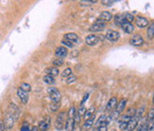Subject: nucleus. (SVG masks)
<instances>
[{"instance_id": "393cba45", "label": "nucleus", "mask_w": 154, "mask_h": 131, "mask_svg": "<svg viewBox=\"0 0 154 131\" xmlns=\"http://www.w3.org/2000/svg\"><path fill=\"white\" fill-rule=\"evenodd\" d=\"M43 81L46 83V84H48L50 86H52V85H54L55 84V80L53 77L50 76V75H45L43 77Z\"/></svg>"}, {"instance_id": "412c9836", "label": "nucleus", "mask_w": 154, "mask_h": 131, "mask_svg": "<svg viewBox=\"0 0 154 131\" xmlns=\"http://www.w3.org/2000/svg\"><path fill=\"white\" fill-rule=\"evenodd\" d=\"M45 72L47 75H50L51 77H55L59 74V70L55 67H50V68H47L45 69Z\"/></svg>"}, {"instance_id": "bb28decb", "label": "nucleus", "mask_w": 154, "mask_h": 131, "mask_svg": "<svg viewBox=\"0 0 154 131\" xmlns=\"http://www.w3.org/2000/svg\"><path fill=\"white\" fill-rule=\"evenodd\" d=\"M19 88H20V89H22L23 91L27 92V93H29V91L32 90V87L29 86V84H28V83H22Z\"/></svg>"}, {"instance_id": "ea45409f", "label": "nucleus", "mask_w": 154, "mask_h": 131, "mask_svg": "<svg viewBox=\"0 0 154 131\" xmlns=\"http://www.w3.org/2000/svg\"><path fill=\"white\" fill-rule=\"evenodd\" d=\"M21 131H31V128H29V123H23L22 126H21Z\"/></svg>"}, {"instance_id": "c03bdc74", "label": "nucleus", "mask_w": 154, "mask_h": 131, "mask_svg": "<svg viewBox=\"0 0 154 131\" xmlns=\"http://www.w3.org/2000/svg\"><path fill=\"white\" fill-rule=\"evenodd\" d=\"M0 131H6V127L4 126V123L1 120H0Z\"/></svg>"}, {"instance_id": "79ce46f5", "label": "nucleus", "mask_w": 154, "mask_h": 131, "mask_svg": "<svg viewBox=\"0 0 154 131\" xmlns=\"http://www.w3.org/2000/svg\"><path fill=\"white\" fill-rule=\"evenodd\" d=\"M80 3H85V4H87V5H91V4H95V3H97V1H95V0H83V1H81Z\"/></svg>"}, {"instance_id": "4c0bfd02", "label": "nucleus", "mask_w": 154, "mask_h": 131, "mask_svg": "<svg viewBox=\"0 0 154 131\" xmlns=\"http://www.w3.org/2000/svg\"><path fill=\"white\" fill-rule=\"evenodd\" d=\"M147 123V131H154V121L146 122Z\"/></svg>"}, {"instance_id": "a19ab883", "label": "nucleus", "mask_w": 154, "mask_h": 131, "mask_svg": "<svg viewBox=\"0 0 154 131\" xmlns=\"http://www.w3.org/2000/svg\"><path fill=\"white\" fill-rule=\"evenodd\" d=\"M62 44H63L64 46L68 47H73V44H72V43H70L69 41H67V40H63V41H62Z\"/></svg>"}, {"instance_id": "a878e982", "label": "nucleus", "mask_w": 154, "mask_h": 131, "mask_svg": "<svg viewBox=\"0 0 154 131\" xmlns=\"http://www.w3.org/2000/svg\"><path fill=\"white\" fill-rule=\"evenodd\" d=\"M93 113H94V106H91L90 109H87L86 112H85V114H84L85 120H88V119H91L93 116Z\"/></svg>"}, {"instance_id": "f3484780", "label": "nucleus", "mask_w": 154, "mask_h": 131, "mask_svg": "<svg viewBox=\"0 0 154 131\" xmlns=\"http://www.w3.org/2000/svg\"><path fill=\"white\" fill-rule=\"evenodd\" d=\"M64 38H65V40L69 41L70 43H77V41H78V39H79L78 35H77L76 33H73V32L66 33L64 35Z\"/></svg>"}, {"instance_id": "20e7f679", "label": "nucleus", "mask_w": 154, "mask_h": 131, "mask_svg": "<svg viewBox=\"0 0 154 131\" xmlns=\"http://www.w3.org/2000/svg\"><path fill=\"white\" fill-rule=\"evenodd\" d=\"M65 120H66V112H60L56 117L55 121V128L58 130L64 129V124H65Z\"/></svg>"}, {"instance_id": "4468645a", "label": "nucleus", "mask_w": 154, "mask_h": 131, "mask_svg": "<svg viewBox=\"0 0 154 131\" xmlns=\"http://www.w3.org/2000/svg\"><path fill=\"white\" fill-rule=\"evenodd\" d=\"M74 126H75V121H74V119H72V118H68L67 121L65 122V124H64L65 130H66V131H73Z\"/></svg>"}, {"instance_id": "473e14b6", "label": "nucleus", "mask_w": 154, "mask_h": 131, "mask_svg": "<svg viewBox=\"0 0 154 131\" xmlns=\"http://www.w3.org/2000/svg\"><path fill=\"white\" fill-rule=\"evenodd\" d=\"M76 80H77V77L75 75H70L66 79V82H67V84H72Z\"/></svg>"}, {"instance_id": "39448f33", "label": "nucleus", "mask_w": 154, "mask_h": 131, "mask_svg": "<svg viewBox=\"0 0 154 131\" xmlns=\"http://www.w3.org/2000/svg\"><path fill=\"white\" fill-rule=\"evenodd\" d=\"M129 44L134 47H141L144 44V39L140 34H133L129 39Z\"/></svg>"}, {"instance_id": "aec40b11", "label": "nucleus", "mask_w": 154, "mask_h": 131, "mask_svg": "<svg viewBox=\"0 0 154 131\" xmlns=\"http://www.w3.org/2000/svg\"><path fill=\"white\" fill-rule=\"evenodd\" d=\"M106 126V115H101L98 118V120L96 121V123H94V126H95L96 129L98 127H100V126Z\"/></svg>"}, {"instance_id": "2f4dec72", "label": "nucleus", "mask_w": 154, "mask_h": 131, "mask_svg": "<svg viewBox=\"0 0 154 131\" xmlns=\"http://www.w3.org/2000/svg\"><path fill=\"white\" fill-rule=\"evenodd\" d=\"M75 114H76V109H75L74 106H72V108H69V112H68V118H72V119H74Z\"/></svg>"}, {"instance_id": "0eeeda50", "label": "nucleus", "mask_w": 154, "mask_h": 131, "mask_svg": "<svg viewBox=\"0 0 154 131\" xmlns=\"http://www.w3.org/2000/svg\"><path fill=\"white\" fill-rule=\"evenodd\" d=\"M51 117H46L45 119H43V121H41L39 123V130L40 131H47L50 126H51Z\"/></svg>"}, {"instance_id": "dca6fc26", "label": "nucleus", "mask_w": 154, "mask_h": 131, "mask_svg": "<svg viewBox=\"0 0 154 131\" xmlns=\"http://www.w3.org/2000/svg\"><path fill=\"white\" fill-rule=\"evenodd\" d=\"M129 120H130V117H128L127 115H124V116L120 117V119H119V128L121 130H126L127 124H128Z\"/></svg>"}, {"instance_id": "4be33fe9", "label": "nucleus", "mask_w": 154, "mask_h": 131, "mask_svg": "<svg viewBox=\"0 0 154 131\" xmlns=\"http://www.w3.org/2000/svg\"><path fill=\"white\" fill-rule=\"evenodd\" d=\"M93 121H94V116H92L91 119H88V120H86V122L84 123V124H83V126H82V130L88 131V129H91L92 127Z\"/></svg>"}, {"instance_id": "f704fd0d", "label": "nucleus", "mask_w": 154, "mask_h": 131, "mask_svg": "<svg viewBox=\"0 0 154 131\" xmlns=\"http://www.w3.org/2000/svg\"><path fill=\"white\" fill-rule=\"evenodd\" d=\"M149 121H154V110L153 109H150L149 114H147L146 122H149Z\"/></svg>"}, {"instance_id": "49530a36", "label": "nucleus", "mask_w": 154, "mask_h": 131, "mask_svg": "<svg viewBox=\"0 0 154 131\" xmlns=\"http://www.w3.org/2000/svg\"><path fill=\"white\" fill-rule=\"evenodd\" d=\"M31 131H38V127H35V126H33V127L31 129Z\"/></svg>"}, {"instance_id": "423d86ee", "label": "nucleus", "mask_w": 154, "mask_h": 131, "mask_svg": "<svg viewBox=\"0 0 154 131\" xmlns=\"http://www.w3.org/2000/svg\"><path fill=\"white\" fill-rule=\"evenodd\" d=\"M106 38L109 41H110V42H117L120 38V33L116 31L109 29V31H108L106 33Z\"/></svg>"}, {"instance_id": "1a4fd4ad", "label": "nucleus", "mask_w": 154, "mask_h": 131, "mask_svg": "<svg viewBox=\"0 0 154 131\" xmlns=\"http://www.w3.org/2000/svg\"><path fill=\"white\" fill-rule=\"evenodd\" d=\"M85 42L88 46H95L99 42V37L95 34H90L86 37Z\"/></svg>"}, {"instance_id": "37998d69", "label": "nucleus", "mask_w": 154, "mask_h": 131, "mask_svg": "<svg viewBox=\"0 0 154 131\" xmlns=\"http://www.w3.org/2000/svg\"><path fill=\"white\" fill-rule=\"evenodd\" d=\"M90 97V94L88 93H86L85 94V96H84V98H83V100H82V102H81V105H84V104H85V102L87 101V99Z\"/></svg>"}, {"instance_id": "cd10ccee", "label": "nucleus", "mask_w": 154, "mask_h": 131, "mask_svg": "<svg viewBox=\"0 0 154 131\" xmlns=\"http://www.w3.org/2000/svg\"><path fill=\"white\" fill-rule=\"evenodd\" d=\"M153 36H154V24L152 23L149 26V29H147V37L149 39H153Z\"/></svg>"}, {"instance_id": "f257e3e1", "label": "nucleus", "mask_w": 154, "mask_h": 131, "mask_svg": "<svg viewBox=\"0 0 154 131\" xmlns=\"http://www.w3.org/2000/svg\"><path fill=\"white\" fill-rule=\"evenodd\" d=\"M20 114V109L19 108L14 104H10L9 108L7 109L5 115V120H4V126L6 128L11 129L13 128L15 122L18 119V116Z\"/></svg>"}, {"instance_id": "a211bd4d", "label": "nucleus", "mask_w": 154, "mask_h": 131, "mask_svg": "<svg viewBox=\"0 0 154 131\" xmlns=\"http://www.w3.org/2000/svg\"><path fill=\"white\" fill-rule=\"evenodd\" d=\"M127 102H128V100L125 99V98H123L119 103H117V105H116V112H118L120 114V113H122L124 110H125L126 108V105H127Z\"/></svg>"}, {"instance_id": "2eb2a0df", "label": "nucleus", "mask_w": 154, "mask_h": 131, "mask_svg": "<svg viewBox=\"0 0 154 131\" xmlns=\"http://www.w3.org/2000/svg\"><path fill=\"white\" fill-rule=\"evenodd\" d=\"M117 105V98L116 97H111L109 100L108 104H106V109L108 111H114V108H116Z\"/></svg>"}, {"instance_id": "e433bc0d", "label": "nucleus", "mask_w": 154, "mask_h": 131, "mask_svg": "<svg viewBox=\"0 0 154 131\" xmlns=\"http://www.w3.org/2000/svg\"><path fill=\"white\" fill-rule=\"evenodd\" d=\"M86 108H85V105H80V108H79V109H78V112H77V114H78L80 117L82 116V115H84L85 114V112H86Z\"/></svg>"}, {"instance_id": "f03ea898", "label": "nucleus", "mask_w": 154, "mask_h": 131, "mask_svg": "<svg viewBox=\"0 0 154 131\" xmlns=\"http://www.w3.org/2000/svg\"><path fill=\"white\" fill-rule=\"evenodd\" d=\"M48 93H49V96L50 99L52 101L53 104H59L61 101V93L58 89L54 87H48Z\"/></svg>"}, {"instance_id": "b1692460", "label": "nucleus", "mask_w": 154, "mask_h": 131, "mask_svg": "<svg viewBox=\"0 0 154 131\" xmlns=\"http://www.w3.org/2000/svg\"><path fill=\"white\" fill-rule=\"evenodd\" d=\"M119 117H120V114H119V113L116 112V111H112V112H111V114H110L109 117H106V124H109L110 122L116 120V119H119Z\"/></svg>"}, {"instance_id": "6ab92c4d", "label": "nucleus", "mask_w": 154, "mask_h": 131, "mask_svg": "<svg viewBox=\"0 0 154 131\" xmlns=\"http://www.w3.org/2000/svg\"><path fill=\"white\" fill-rule=\"evenodd\" d=\"M112 18H113V15H112V14L109 13V11H103V13L100 14L98 19L102 20V21H104V22H109V21H110Z\"/></svg>"}, {"instance_id": "6e6552de", "label": "nucleus", "mask_w": 154, "mask_h": 131, "mask_svg": "<svg viewBox=\"0 0 154 131\" xmlns=\"http://www.w3.org/2000/svg\"><path fill=\"white\" fill-rule=\"evenodd\" d=\"M138 122H139V119L136 116L131 117V118H130V120L128 121V124H127L126 130L127 131H133L136 128V126H137Z\"/></svg>"}, {"instance_id": "c85d7f7f", "label": "nucleus", "mask_w": 154, "mask_h": 131, "mask_svg": "<svg viewBox=\"0 0 154 131\" xmlns=\"http://www.w3.org/2000/svg\"><path fill=\"white\" fill-rule=\"evenodd\" d=\"M72 69H70V68H68V69H64V70L62 71L61 75H62V77H66V78H68L69 76L72 75Z\"/></svg>"}, {"instance_id": "c9c22d12", "label": "nucleus", "mask_w": 154, "mask_h": 131, "mask_svg": "<svg viewBox=\"0 0 154 131\" xmlns=\"http://www.w3.org/2000/svg\"><path fill=\"white\" fill-rule=\"evenodd\" d=\"M136 131H147V123H144L139 126V127L137 128Z\"/></svg>"}, {"instance_id": "a18cd8bd", "label": "nucleus", "mask_w": 154, "mask_h": 131, "mask_svg": "<svg viewBox=\"0 0 154 131\" xmlns=\"http://www.w3.org/2000/svg\"><path fill=\"white\" fill-rule=\"evenodd\" d=\"M96 131H108V127H106V126H100L97 128Z\"/></svg>"}, {"instance_id": "7ed1b4c3", "label": "nucleus", "mask_w": 154, "mask_h": 131, "mask_svg": "<svg viewBox=\"0 0 154 131\" xmlns=\"http://www.w3.org/2000/svg\"><path fill=\"white\" fill-rule=\"evenodd\" d=\"M106 28V22L97 19L95 22H94L90 28V31L92 32H101Z\"/></svg>"}, {"instance_id": "f8f14e48", "label": "nucleus", "mask_w": 154, "mask_h": 131, "mask_svg": "<svg viewBox=\"0 0 154 131\" xmlns=\"http://www.w3.org/2000/svg\"><path fill=\"white\" fill-rule=\"evenodd\" d=\"M121 29H123V32H125L128 34H131L134 32V26L132 25L131 23H128V22H124L122 25L120 26Z\"/></svg>"}, {"instance_id": "9d476101", "label": "nucleus", "mask_w": 154, "mask_h": 131, "mask_svg": "<svg viewBox=\"0 0 154 131\" xmlns=\"http://www.w3.org/2000/svg\"><path fill=\"white\" fill-rule=\"evenodd\" d=\"M135 24L136 26L140 29H144L146 27L149 26V20H147L146 17L143 16H138L136 17V20H135Z\"/></svg>"}, {"instance_id": "c756f323", "label": "nucleus", "mask_w": 154, "mask_h": 131, "mask_svg": "<svg viewBox=\"0 0 154 131\" xmlns=\"http://www.w3.org/2000/svg\"><path fill=\"white\" fill-rule=\"evenodd\" d=\"M52 64H53V66L56 68V67H61V66L64 64V60L63 59H60V58H56V59H54V60L52 61Z\"/></svg>"}, {"instance_id": "5701e85b", "label": "nucleus", "mask_w": 154, "mask_h": 131, "mask_svg": "<svg viewBox=\"0 0 154 131\" xmlns=\"http://www.w3.org/2000/svg\"><path fill=\"white\" fill-rule=\"evenodd\" d=\"M114 22L117 26H121L124 22H126L125 20V16H124V14H118L114 16Z\"/></svg>"}, {"instance_id": "9b49d317", "label": "nucleus", "mask_w": 154, "mask_h": 131, "mask_svg": "<svg viewBox=\"0 0 154 131\" xmlns=\"http://www.w3.org/2000/svg\"><path fill=\"white\" fill-rule=\"evenodd\" d=\"M68 49L65 47H56L55 50V56L56 58H60V59H63L65 58L67 55H68Z\"/></svg>"}, {"instance_id": "72a5a7b5", "label": "nucleus", "mask_w": 154, "mask_h": 131, "mask_svg": "<svg viewBox=\"0 0 154 131\" xmlns=\"http://www.w3.org/2000/svg\"><path fill=\"white\" fill-rule=\"evenodd\" d=\"M135 114H136V109L134 108H130L128 110V112H127V116H128V117H133V116H135Z\"/></svg>"}, {"instance_id": "ddd939ff", "label": "nucleus", "mask_w": 154, "mask_h": 131, "mask_svg": "<svg viewBox=\"0 0 154 131\" xmlns=\"http://www.w3.org/2000/svg\"><path fill=\"white\" fill-rule=\"evenodd\" d=\"M16 93H17V96L19 97L20 101L22 102V104L26 105V104L29 102V94H28L27 92L23 91L22 89L18 88V89H17V92H16Z\"/></svg>"}, {"instance_id": "58836bf2", "label": "nucleus", "mask_w": 154, "mask_h": 131, "mask_svg": "<svg viewBox=\"0 0 154 131\" xmlns=\"http://www.w3.org/2000/svg\"><path fill=\"white\" fill-rule=\"evenodd\" d=\"M101 2H102V4L104 6H106V7H110V6L113 5V3L115 1H110V0H102Z\"/></svg>"}, {"instance_id": "7c9ffc66", "label": "nucleus", "mask_w": 154, "mask_h": 131, "mask_svg": "<svg viewBox=\"0 0 154 131\" xmlns=\"http://www.w3.org/2000/svg\"><path fill=\"white\" fill-rule=\"evenodd\" d=\"M124 16H125V20H126V22L131 23V22L134 20V16H133L131 14H129V13L124 14Z\"/></svg>"}]
</instances>
